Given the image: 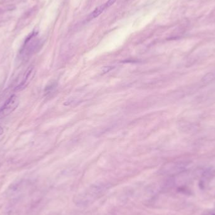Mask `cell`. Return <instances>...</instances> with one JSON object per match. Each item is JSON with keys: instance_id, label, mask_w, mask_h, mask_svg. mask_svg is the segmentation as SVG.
<instances>
[{"instance_id": "cell-2", "label": "cell", "mask_w": 215, "mask_h": 215, "mask_svg": "<svg viewBox=\"0 0 215 215\" xmlns=\"http://www.w3.org/2000/svg\"><path fill=\"white\" fill-rule=\"evenodd\" d=\"M19 103L18 97L16 94H12L0 108V119L8 116L13 112L18 106Z\"/></svg>"}, {"instance_id": "cell-5", "label": "cell", "mask_w": 215, "mask_h": 215, "mask_svg": "<svg viewBox=\"0 0 215 215\" xmlns=\"http://www.w3.org/2000/svg\"><path fill=\"white\" fill-rule=\"evenodd\" d=\"M186 166L183 164V163H179V164L177 163V164H174L170 167L165 169V172H166V174L179 173L180 172L183 171L186 168Z\"/></svg>"}, {"instance_id": "cell-3", "label": "cell", "mask_w": 215, "mask_h": 215, "mask_svg": "<svg viewBox=\"0 0 215 215\" xmlns=\"http://www.w3.org/2000/svg\"><path fill=\"white\" fill-rule=\"evenodd\" d=\"M35 74V67L33 66H29L27 71H26V72H25L24 76L23 77V79L21 83L19 85L17 86L15 88V90L16 91H21L25 89L31 82V81L33 79Z\"/></svg>"}, {"instance_id": "cell-4", "label": "cell", "mask_w": 215, "mask_h": 215, "mask_svg": "<svg viewBox=\"0 0 215 215\" xmlns=\"http://www.w3.org/2000/svg\"><path fill=\"white\" fill-rule=\"evenodd\" d=\"M116 0H108V1L105 3V4H103L98 7H97L95 10H94L88 16L89 19L92 20L96 18L98 16H99L103 12L106 10L107 8H109L111 6H112L115 2Z\"/></svg>"}, {"instance_id": "cell-6", "label": "cell", "mask_w": 215, "mask_h": 215, "mask_svg": "<svg viewBox=\"0 0 215 215\" xmlns=\"http://www.w3.org/2000/svg\"><path fill=\"white\" fill-rule=\"evenodd\" d=\"M202 215H215V210H207L204 211Z\"/></svg>"}, {"instance_id": "cell-1", "label": "cell", "mask_w": 215, "mask_h": 215, "mask_svg": "<svg viewBox=\"0 0 215 215\" xmlns=\"http://www.w3.org/2000/svg\"><path fill=\"white\" fill-rule=\"evenodd\" d=\"M107 189V186L104 184H94L77 195L75 199V202L77 205L87 206L98 199L106 191Z\"/></svg>"}, {"instance_id": "cell-7", "label": "cell", "mask_w": 215, "mask_h": 215, "mask_svg": "<svg viewBox=\"0 0 215 215\" xmlns=\"http://www.w3.org/2000/svg\"><path fill=\"white\" fill-rule=\"evenodd\" d=\"M3 132H4V130H3V128L0 126V135H2L3 133Z\"/></svg>"}]
</instances>
